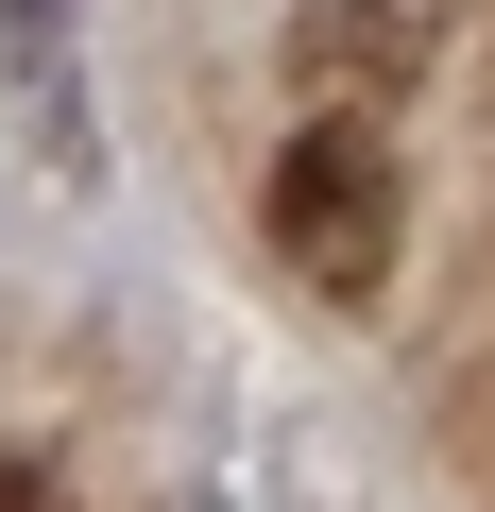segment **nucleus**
Masks as SVG:
<instances>
[{
  "label": "nucleus",
  "mask_w": 495,
  "mask_h": 512,
  "mask_svg": "<svg viewBox=\"0 0 495 512\" xmlns=\"http://www.w3.org/2000/svg\"><path fill=\"white\" fill-rule=\"evenodd\" d=\"M291 52H308V86L376 103V86L410 69V18H393V0H308V18H291Z\"/></svg>",
  "instance_id": "f03ea898"
},
{
  "label": "nucleus",
  "mask_w": 495,
  "mask_h": 512,
  "mask_svg": "<svg viewBox=\"0 0 495 512\" xmlns=\"http://www.w3.org/2000/svg\"><path fill=\"white\" fill-rule=\"evenodd\" d=\"M0 512H52V478H35V461H18V444H0Z\"/></svg>",
  "instance_id": "7ed1b4c3"
},
{
  "label": "nucleus",
  "mask_w": 495,
  "mask_h": 512,
  "mask_svg": "<svg viewBox=\"0 0 495 512\" xmlns=\"http://www.w3.org/2000/svg\"><path fill=\"white\" fill-rule=\"evenodd\" d=\"M257 222H274V256H291L325 308H376V291H393V239H410V171H393L376 120H291Z\"/></svg>",
  "instance_id": "f257e3e1"
}]
</instances>
